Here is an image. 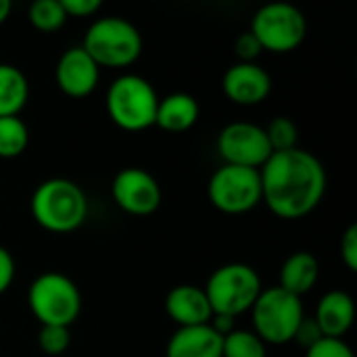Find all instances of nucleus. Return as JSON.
Masks as SVG:
<instances>
[{"label": "nucleus", "instance_id": "nucleus-4", "mask_svg": "<svg viewBox=\"0 0 357 357\" xmlns=\"http://www.w3.org/2000/svg\"><path fill=\"white\" fill-rule=\"evenodd\" d=\"M159 94L149 79L136 73L115 77L107 90V113L126 132H142L155 126Z\"/></svg>", "mask_w": 357, "mask_h": 357}, {"label": "nucleus", "instance_id": "nucleus-18", "mask_svg": "<svg viewBox=\"0 0 357 357\" xmlns=\"http://www.w3.org/2000/svg\"><path fill=\"white\" fill-rule=\"evenodd\" d=\"M320 278V264L310 251H297L280 268V289L295 297L307 295Z\"/></svg>", "mask_w": 357, "mask_h": 357}, {"label": "nucleus", "instance_id": "nucleus-10", "mask_svg": "<svg viewBox=\"0 0 357 357\" xmlns=\"http://www.w3.org/2000/svg\"><path fill=\"white\" fill-rule=\"evenodd\" d=\"M272 153L266 130L251 121L228 123L218 136V155L226 165L259 169Z\"/></svg>", "mask_w": 357, "mask_h": 357}, {"label": "nucleus", "instance_id": "nucleus-3", "mask_svg": "<svg viewBox=\"0 0 357 357\" xmlns=\"http://www.w3.org/2000/svg\"><path fill=\"white\" fill-rule=\"evenodd\" d=\"M82 48L98 67L123 69L142 54V33L121 17H100L86 29Z\"/></svg>", "mask_w": 357, "mask_h": 357}, {"label": "nucleus", "instance_id": "nucleus-16", "mask_svg": "<svg viewBox=\"0 0 357 357\" xmlns=\"http://www.w3.org/2000/svg\"><path fill=\"white\" fill-rule=\"evenodd\" d=\"M224 337L209 324L178 328L167 341L165 357H222Z\"/></svg>", "mask_w": 357, "mask_h": 357}, {"label": "nucleus", "instance_id": "nucleus-26", "mask_svg": "<svg viewBox=\"0 0 357 357\" xmlns=\"http://www.w3.org/2000/svg\"><path fill=\"white\" fill-rule=\"evenodd\" d=\"M261 52L264 48L251 31H245L234 40V54L238 56V63H255Z\"/></svg>", "mask_w": 357, "mask_h": 357}, {"label": "nucleus", "instance_id": "nucleus-22", "mask_svg": "<svg viewBox=\"0 0 357 357\" xmlns=\"http://www.w3.org/2000/svg\"><path fill=\"white\" fill-rule=\"evenodd\" d=\"M266 343L253 331H234L224 337L222 357H266Z\"/></svg>", "mask_w": 357, "mask_h": 357}, {"label": "nucleus", "instance_id": "nucleus-28", "mask_svg": "<svg viewBox=\"0 0 357 357\" xmlns=\"http://www.w3.org/2000/svg\"><path fill=\"white\" fill-rule=\"evenodd\" d=\"M341 259L347 270H357V226L351 224L341 238Z\"/></svg>", "mask_w": 357, "mask_h": 357}, {"label": "nucleus", "instance_id": "nucleus-5", "mask_svg": "<svg viewBox=\"0 0 357 357\" xmlns=\"http://www.w3.org/2000/svg\"><path fill=\"white\" fill-rule=\"evenodd\" d=\"M27 303L42 326L69 328L82 312V293L77 284L59 272H44L29 284Z\"/></svg>", "mask_w": 357, "mask_h": 357}, {"label": "nucleus", "instance_id": "nucleus-2", "mask_svg": "<svg viewBox=\"0 0 357 357\" xmlns=\"http://www.w3.org/2000/svg\"><path fill=\"white\" fill-rule=\"evenodd\" d=\"M29 209L40 228L69 234L86 222L90 205L79 184L67 178H50L33 190Z\"/></svg>", "mask_w": 357, "mask_h": 357}, {"label": "nucleus", "instance_id": "nucleus-24", "mask_svg": "<svg viewBox=\"0 0 357 357\" xmlns=\"http://www.w3.org/2000/svg\"><path fill=\"white\" fill-rule=\"evenodd\" d=\"M38 345L46 356H63L71 345L69 328H65V326H42L38 333Z\"/></svg>", "mask_w": 357, "mask_h": 357}, {"label": "nucleus", "instance_id": "nucleus-8", "mask_svg": "<svg viewBox=\"0 0 357 357\" xmlns=\"http://www.w3.org/2000/svg\"><path fill=\"white\" fill-rule=\"evenodd\" d=\"M249 31L264 50L287 54L297 50L307 38V19L295 4L272 2L264 4L253 15Z\"/></svg>", "mask_w": 357, "mask_h": 357}, {"label": "nucleus", "instance_id": "nucleus-23", "mask_svg": "<svg viewBox=\"0 0 357 357\" xmlns=\"http://www.w3.org/2000/svg\"><path fill=\"white\" fill-rule=\"evenodd\" d=\"M266 130V136H268V142L272 146L274 153H280V151H291L297 146V140H299V132H297V126L293 119L280 115V117H274Z\"/></svg>", "mask_w": 357, "mask_h": 357}, {"label": "nucleus", "instance_id": "nucleus-29", "mask_svg": "<svg viewBox=\"0 0 357 357\" xmlns=\"http://www.w3.org/2000/svg\"><path fill=\"white\" fill-rule=\"evenodd\" d=\"M320 339H324V335L320 333V328H318V324H316V320L314 318H303L301 320V324H299V328H297V333H295V339L293 341H297L301 347H305V351L310 349V347H314Z\"/></svg>", "mask_w": 357, "mask_h": 357}, {"label": "nucleus", "instance_id": "nucleus-11", "mask_svg": "<svg viewBox=\"0 0 357 357\" xmlns=\"http://www.w3.org/2000/svg\"><path fill=\"white\" fill-rule=\"evenodd\" d=\"M115 205L130 215H151L161 205V186L153 174L142 167H126L117 172L111 184Z\"/></svg>", "mask_w": 357, "mask_h": 357}, {"label": "nucleus", "instance_id": "nucleus-20", "mask_svg": "<svg viewBox=\"0 0 357 357\" xmlns=\"http://www.w3.org/2000/svg\"><path fill=\"white\" fill-rule=\"evenodd\" d=\"M29 130L21 117H0V159H15L25 153Z\"/></svg>", "mask_w": 357, "mask_h": 357}, {"label": "nucleus", "instance_id": "nucleus-12", "mask_svg": "<svg viewBox=\"0 0 357 357\" xmlns=\"http://www.w3.org/2000/svg\"><path fill=\"white\" fill-rule=\"evenodd\" d=\"M56 86L71 98H84L92 94L100 79V67L90 59L82 46L67 48L54 69Z\"/></svg>", "mask_w": 357, "mask_h": 357}, {"label": "nucleus", "instance_id": "nucleus-31", "mask_svg": "<svg viewBox=\"0 0 357 357\" xmlns=\"http://www.w3.org/2000/svg\"><path fill=\"white\" fill-rule=\"evenodd\" d=\"M209 326L220 335V337H228L230 333L236 331V318L232 316H213Z\"/></svg>", "mask_w": 357, "mask_h": 357}, {"label": "nucleus", "instance_id": "nucleus-27", "mask_svg": "<svg viewBox=\"0 0 357 357\" xmlns=\"http://www.w3.org/2000/svg\"><path fill=\"white\" fill-rule=\"evenodd\" d=\"M67 19L75 17V19H84V17H94L100 8L102 2L100 0H61Z\"/></svg>", "mask_w": 357, "mask_h": 357}, {"label": "nucleus", "instance_id": "nucleus-7", "mask_svg": "<svg viewBox=\"0 0 357 357\" xmlns=\"http://www.w3.org/2000/svg\"><path fill=\"white\" fill-rule=\"evenodd\" d=\"M305 318L301 297L287 293L280 287L264 289L251 307L253 333L270 345H287Z\"/></svg>", "mask_w": 357, "mask_h": 357}, {"label": "nucleus", "instance_id": "nucleus-15", "mask_svg": "<svg viewBox=\"0 0 357 357\" xmlns=\"http://www.w3.org/2000/svg\"><path fill=\"white\" fill-rule=\"evenodd\" d=\"M314 320L324 337L343 339V335L349 333L356 320V305H354L351 295L345 291L326 293L316 305Z\"/></svg>", "mask_w": 357, "mask_h": 357}, {"label": "nucleus", "instance_id": "nucleus-30", "mask_svg": "<svg viewBox=\"0 0 357 357\" xmlns=\"http://www.w3.org/2000/svg\"><path fill=\"white\" fill-rule=\"evenodd\" d=\"M15 280V259L6 247L0 245V295H4Z\"/></svg>", "mask_w": 357, "mask_h": 357}, {"label": "nucleus", "instance_id": "nucleus-1", "mask_svg": "<svg viewBox=\"0 0 357 357\" xmlns=\"http://www.w3.org/2000/svg\"><path fill=\"white\" fill-rule=\"evenodd\" d=\"M261 203L280 220L307 218L326 195V169L322 161L299 146L272 153L259 167Z\"/></svg>", "mask_w": 357, "mask_h": 357}, {"label": "nucleus", "instance_id": "nucleus-9", "mask_svg": "<svg viewBox=\"0 0 357 357\" xmlns=\"http://www.w3.org/2000/svg\"><path fill=\"white\" fill-rule=\"evenodd\" d=\"M209 201L215 209L228 215H241L261 203L259 169L241 165H222L213 172L207 184Z\"/></svg>", "mask_w": 357, "mask_h": 357}, {"label": "nucleus", "instance_id": "nucleus-13", "mask_svg": "<svg viewBox=\"0 0 357 357\" xmlns=\"http://www.w3.org/2000/svg\"><path fill=\"white\" fill-rule=\"evenodd\" d=\"M222 90L234 105L255 107L270 96L272 77L257 63H234L222 77Z\"/></svg>", "mask_w": 357, "mask_h": 357}, {"label": "nucleus", "instance_id": "nucleus-21", "mask_svg": "<svg viewBox=\"0 0 357 357\" xmlns=\"http://www.w3.org/2000/svg\"><path fill=\"white\" fill-rule=\"evenodd\" d=\"M27 17L36 29L46 31V33L61 29L67 21L61 0H36V2H31Z\"/></svg>", "mask_w": 357, "mask_h": 357}, {"label": "nucleus", "instance_id": "nucleus-6", "mask_svg": "<svg viewBox=\"0 0 357 357\" xmlns=\"http://www.w3.org/2000/svg\"><path fill=\"white\" fill-rule=\"evenodd\" d=\"M205 295L213 316H241L251 312L261 295V276L249 264L220 266L205 284Z\"/></svg>", "mask_w": 357, "mask_h": 357}, {"label": "nucleus", "instance_id": "nucleus-19", "mask_svg": "<svg viewBox=\"0 0 357 357\" xmlns=\"http://www.w3.org/2000/svg\"><path fill=\"white\" fill-rule=\"evenodd\" d=\"M29 98L25 73L8 63H0V117H19Z\"/></svg>", "mask_w": 357, "mask_h": 357}, {"label": "nucleus", "instance_id": "nucleus-25", "mask_svg": "<svg viewBox=\"0 0 357 357\" xmlns=\"http://www.w3.org/2000/svg\"><path fill=\"white\" fill-rule=\"evenodd\" d=\"M305 357H356L351 347L343 339H320L314 347L305 351Z\"/></svg>", "mask_w": 357, "mask_h": 357}, {"label": "nucleus", "instance_id": "nucleus-14", "mask_svg": "<svg viewBox=\"0 0 357 357\" xmlns=\"http://www.w3.org/2000/svg\"><path fill=\"white\" fill-rule=\"evenodd\" d=\"M165 314L178 328L186 326H203L213 318L207 295L201 287L195 284H178L165 297Z\"/></svg>", "mask_w": 357, "mask_h": 357}, {"label": "nucleus", "instance_id": "nucleus-32", "mask_svg": "<svg viewBox=\"0 0 357 357\" xmlns=\"http://www.w3.org/2000/svg\"><path fill=\"white\" fill-rule=\"evenodd\" d=\"M10 10H13L10 0H0V25L10 17Z\"/></svg>", "mask_w": 357, "mask_h": 357}, {"label": "nucleus", "instance_id": "nucleus-17", "mask_svg": "<svg viewBox=\"0 0 357 357\" xmlns=\"http://www.w3.org/2000/svg\"><path fill=\"white\" fill-rule=\"evenodd\" d=\"M201 109L192 94L186 92H174L163 98H159L155 126H159L165 132L180 134L190 130L199 121Z\"/></svg>", "mask_w": 357, "mask_h": 357}]
</instances>
